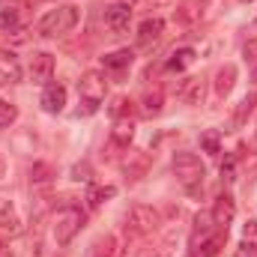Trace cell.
I'll return each mask as SVG.
<instances>
[{
  "label": "cell",
  "mask_w": 257,
  "mask_h": 257,
  "mask_svg": "<svg viewBox=\"0 0 257 257\" xmlns=\"http://www.w3.org/2000/svg\"><path fill=\"white\" fill-rule=\"evenodd\" d=\"M78 9L72 6V3H60V6H54V9H48L42 18H39V24H36V30H39V36H45V39H54V36H66V33H72L75 30V24H78Z\"/></svg>",
  "instance_id": "1"
},
{
  "label": "cell",
  "mask_w": 257,
  "mask_h": 257,
  "mask_svg": "<svg viewBox=\"0 0 257 257\" xmlns=\"http://www.w3.org/2000/svg\"><path fill=\"white\" fill-rule=\"evenodd\" d=\"M105 102V78L99 72H87L78 81V117H93Z\"/></svg>",
  "instance_id": "2"
},
{
  "label": "cell",
  "mask_w": 257,
  "mask_h": 257,
  "mask_svg": "<svg viewBox=\"0 0 257 257\" xmlns=\"http://www.w3.org/2000/svg\"><path fill=\"white\" fill-rule=\"evenodd\" d=\"M174 174H177L180 186L189 194H197L203 189L206 168H203L200 156H194V153H177V156H174Z\"/></svg>",
  "instance_id": "3"
},
{
  "label": "cell",
  "mask_w": 257,
  "mask_h": 257,
  "mask_svg": "<svg viewBox=\"0 0 257 257\" xmlns=\"http://www.w3.org/2000/svg\"><path fill=\"white\" fill-rule=\"evenodd\" d=\"M81 227H84V212H81V206L63 203V206L57 209V215H54V242H57L60 248L69 245V242L78 236Z\"/></svg>",
  "instance_id": "4"
},
{
  "label": "cell",
  "mask_w": 257,
  "mask_h": 257,
  "mask_svg": "<svg viewBox=\"0 0 257 257\" xmlns=\"http://www.w3.org/2000/svg\"><path fill=\"white\" fill-rule=\"evenodd\" d=\"M162 224V212L153 209L150 203H135L128 206L126 212V230H132L135 236H147V233H156Z\"/></svg>",
  "instance_id": "5"
},
{
  "label": "cell",
  "mask_w": 257,
  "mask_h": 257,
  "mask_svg": "<svg viewBox=\"0 0 257 257\" xmlns=\"http://www.w3.org/2000/svg\"><path fill=\"white\" fill-rule=\"evenodd\" d=\"M27 75H30V81H33V84L48 87V84H51V78H54V57H51L48 51H33L30 66H27Z\"/></svg>",
  "instance_id": "6"
},
{
  "label": "cell",
  "mask_w": 257,
  "mask_h": 257,
  "mask_svg": "<svg viewBox=\"0 0 257 257\" xmlns=\"http://www.w3.org/2000/svg\"><path fill=\"white\" fill-rule=\"evenodd\" d=\"M212 224L218 227V230H227L230 227V221H233V215H236V203H233V197L224 192L215 197V203H212Z\"/></svg>",
  "instance_id": "7"
},
{
  "label": "cell",
  "mask_w": 257,
  "mask_h": 257,
  "mask_svg": "<svg viewBox=\"0 0 257 257\" xmlns=\"http://www.w3.org/2000/svg\"><path fill=\"white\" fill-rule=\"evenodd\" d=\"M128 21H132V9L126 3H114L105 9V27L114 33V36H123L128 30Z\"/></svg>",
  "instance_id": "8"
},
{
  "label": "cell",
  "mask_w": 257,
  "mask_h": 257,
  "mask_svg": "<svg viewBox=\"0 0 257 257\" xmlns=\"http://www.w3.org/2000/svg\"><path fill=\"white\" fill-rule=\"evenodd\" d=\"M132 141H135V120H132V117L114 120L111 138H108V147H111V150H128Z\"/></svg>",
  "instance_id": "9"
},
{
  "label": "cell",
  "mask_w": 257,
  "mask_h": 257,
  "mask_svg": "<svg viewBox=\"0 0 257 257\" xmlns=\"http://www.w3.org/2000/svg\"><path fill=\"white\" fill-rule=\"evenodd\" d=\"M162 33H165V21L162 18H147L138 27V45L141 48H150V45H156L162 39Z\"/></svg>",
  "instance_id": "10"
},
{
  "label": "cell",
  "mask_w": 257,
  "mask_h": 257,
  "mask_svg": "<svg viewBox=\"0 0 257 257\" xmlns=\"http://www.w3.org/2000/svg\"><path fill=\"white\" fill-rule=\"evenodd\" d=\"M0 230L9 233V236H15V233L24 230V221H21V215H18V209H15L12 200H3L0 203Z\"/></svg>",
  "instance_id": "11"
},
{
  "label": "cell",
  "mask_w": 257,
  "mask_h": 257,
  "mask_svg": "<svg viewBox=\"0 0 257 257\" xmlns=\"http://www.w3.org/2000/svg\"><path fill=\"white\" fill-rule=\"evenodd\" d=\"M39 102H42V108H45L48 114H60L66 108V87L51 81V84L42 90V99H39Z\"/></svg>",
  "instance_id": "12"
},
{
  "label": "cell",
  "mask_w": 257,
  "mask_h": 257,
  "mask_svg": "<svg viewBox=\"0 0 257 257\" xmlns=\"http://www.w3.org/2000/svg\"><path fill=\"white\" fill-rule=\"evenodd\" d=\"M126 162H123V171L128 174V180H141L147 171H150V153H141V150H126Z\"/></svg>",
  "instance_id": "13"
},
{
  "label": "cell",
  "mask_w": 257,
  "mask_h": 257,
  "mask_svg": "<svg viewBox=\"0 0 257 257\" xmlns=\"http://www.w3.org/2000/svg\"><path fill=\"white\" fill-rule=\"evenodd\" d=\"M21 81V63L12 51H0V87Z\"/></svg>",
  "instance_id": "14"
},
{
  "label": "cell",
  "mask_w": 257,
  "mask_h": 257,
  "mask_svg": "<svg viewBox=\"0 0 257 257\" xmlns=\"http://www.w3.org/2000/svg\"><path fill=\"white\" fill-rule=\"evenodd\" d=\"M90 257H123V248L114 233H105L90 245Z\"/></svg>",
  "instance_id": "15"
},
{
  "label": "cell",
  "mask_w": 257,
  "mask_h": 257,
  "mask_svg": "<svg viewBox=\"0 0 257 257\" xmlns=\"http://www.w3.org/2000/svg\"><path fill=\"white\" fill-rule=\"evenodd\" d=\"M224 239H227V230H215V233H212L203 245L189 248V254H186V257H218L221 245H224Z\"/></svg>",
  "instance_id": "16"
},
{
  "label": "cell",
  "mask_w": 257,
  "mask_h": 257,
  "mask_svg": "<svg viewBox=\"0 0 257 257\" xmlns=\"http://www.w3.org/2000/svg\"><path fill=\"white\" fill-rule=\"evenodd\" d=\"M233 84H236V66L224 63L218 72H215V84H212V87H215V96H218V99H224V96L233 90Z\"/></svg>",
  "instance_id": "17"
},
{
  "label": "cell",
  "mask_w": 257,
  "mask_h": 257,
  "mask_svg": "<svg viewBox=\"0 0 257 257\" xmlns=\"http://www.w3.org/2000/svg\"><path fill=\"white\" fill-rule=\"evenodd\" d=\"M200 15H203V0H183L180 9L174 12V18L180 24H194V21H200Z\"/></svg>",
  "instance_id": "18"
},
{
  "label": "cell",
  "mask_w": 257,
  "mask_h": 257,
  "mask_svg": "<svg viewBox=\"0 0 257 257\" xmlns=\"http://www.w3.org/2000/svg\"><path fill=\"white\" fill-rule=\"evenodd\" d=\"M180 99L186 105H203V81L200 78H186L183 90H180Z\"/></svg>",
  "instance_id": "19"
},
{
  "label": "cell",
  "mask_w": 257,
  "mask_h": 257,
  "mask_svg": "<svg viewBox=\"0 0 257 257\" xmlns=\"http://www.w3.org/2000/svg\"><path fill=\"white\" fill-rule=\"evenodd\" d=\"M132 60H135V54H132L128 48H123V51H111V54H105V57H102L105 69H111V72H123V69H128Z\"/></svg>",
  "instance_id": "20"
},
{
  "label": "cell",
  "mask_w": 257,
  "mask_h": 257,
  "mask_svg": "<svg viewBox=\"0 0 257 257\" xmlns=\"http://www.w3.org/2000/svg\"><path fill=\"white\" fill-rule=\"evenodd\" d=\"M114 194H117L114 186H90V189H87V206H90V209H99V206L108 203Z\"/></svg>",
  "instance_id": "21"
},
{
  "label": "cell",
  "mask_w": 257,
  "mask_h": 257,
  "mask_svg": "<svg viewBox=\"0 0 257 257\" xmlns=\"http://www.w3.org/2000/svg\"><path fill=\"white\" fill-rule=\"evenodd\" d=\"M162 90H147L144 93V99H141V111L147 114V117H159L162 114Z\"/></svg>",
  "instance_id": "22"
},
{
  "label": "cell",
  "mask_w": 257,
  "mask_h": 257,
  "mask_svg": "<svg viewBox=\"0 0 257 257\" xmlns=\"http://www.w3.org/2000/svg\"><path fill=\"white\" fill-rule=\"evenodd\" d=\"M257 105V93H248L242 102H239V108H236V114H233V128H242L245 126V120L251 117V111H254Z\"/></svg>",
  "instance_id": "23"
},
{
  "label": "cell",
  "mask_w": 257,
  "mask_h": 257,
  "mask_svg": "<svg viewBox=\"0 0 257 257\" xmlns=\"http://www.w3.org/2000/svg\"><path fill=\"white\" fill-rule=\"evenodd\" d=\"M194 63V48H180V51H174L171 54V60H168V72H183L186 66Z\"/></svg>",
  "instance_id": "24"
},
{
  "label": "cell",
  "mask_w": 257,
  "mask_h": 257,
  "mask_svg": "<svg viewBox=\"0 0 257 257\" xmlns=\"http://www.w3.org/2000/svg\"><path fill=\"white\" fill-rule=\"evenodd\" d=\"M51 165H45V162H36L33 168H30V183L33 186H48L51 183Z\"/></svg>",
  "instance_id": "25"
},
{
  "label": "cell",
  "mask_w": 257,
  "mask_h": 257,
  "mask_svg": "<svg viewBox=\"0 0 257 257\" xmlns=\"http://www.w3.org/2000/svg\"><path fill=\"white\" fill-rule=\"evenodd\" d=\"M108 111H111V117H114V120H123V117H132V114H135V102L126 99V96H117V99H114V105H111Z\"/></svg>",
  "instance_id": "26"
},
{
  "label": "cell",
  "mask_w": 257,
  "mask_h": 257,
  "mask_svg": "<svg viewBox=\"0 0 257 257\" xmlns=\"http://www.w3.org/2000/svg\"><path fill=\"white\" fill-rule=\"evenodd\" d=\"M15 27H18V9H15V6H3V9H0V30L9 33V30H15Z\"/></svg>",
  "instance_id": "27"
},
{
  "label": "cell",
  "mask_w": 257,
  "mask_h": 257,
  "mask_svg": "<svg viewBox=\"0 0 257 257\" xmlns=\"http://www.w3.org/2000/svg\"><path fill=\"white\" fill-rule=\"evenodd\" d=\"M15 120H18V108L12 102H3L0 99V128H9Z\"/></svg>",
  "instance_id": "28"
},
{
  "label": "cell",
  "mask_w": 257,
  "mask_h": 257,
  "mask_svg": "<svg viewBox=\"0 0 257 257\" xmlns=\"http://www.w3.org/2000/svg\"><path fill=\"white\" fill-rule=\"evenodd\" d=\"M200 147H203L206 153H212V156L221 153V138H218V132H212V128L203 132V135H200Z\"/></svg>",
  "instance_id": "29"
},
{
  "label": "cell",
  "mask_w": 257,
  "mask_h": 257,
  "mask_svg": "<svg viewBox=\"0 0 257 257\" xmlns=\"http://www.w3.org/2000/svg\"><path fill=\"white\" fill-rule=\"evenodd\" d=\"M242 57H245V63L248 66H257V36L242 45Z\"/></svg>",
  "instance_id": "30"
},
{
  "label": "cell",
  "mask_w": 257,
  "mask_h": 257,
  "mask_svg": "<svg viewBox=\"0 0 257 257\" xmlns=\"http://www.w3.org/2000/svg\"><path fill=\"white\" fill-rule=\"evenodd\" d=\"M236 257H257V242L254 239H242L236 245Z\"/></svg>",
  "instance_id": "31"
},
{
  "label": "cell",
  "mask_w": 257,
  "mask_h": 257,
  "mask_svg": "<svg viewBox=\"0 0 257 257\" xmlns=\"http://www.w3.org/2000/svg\"><path fill=\"white\" fill-rule=\"evenodd\" d=\"M174 242H177V236H174V233H168V239L156 248V254H150V257H171V251H174Z\"/></svg>",
  "instance_id": "32"
},
{
  "label": "cell",
  "mask_w": 257,
  "mask_h": 257,
  "mask_svg": "<svg viewBox=\"0 0 257 257\" xmlns=\"http://www.w3.org/2000/svg\"><path fill=\"white\" fill-rule=\"evenodd\" d=\"M233 174H236V162H233V159H227V162L221 165V180H224V183H233V180H236Z\"/></svg>",
  "instance_id": "33"
},
{
  "label": "cell",
  "mask_w": 257,
  "mask_h": 257,
  "mask_svg": "<svg viewBox=\"0 0 257 257\" xmlns=\"http://www.w3.org/2000/svg\"><path fill=\"white\" fill-rule=\"evenodd\" d=\"M242 239H254L257 242V218L245 221V227H242Z\"/></svg>",
  "instance_id": "34"
},
{
  "label": "cell",
  "mask_w": 257,
  "mask_h": 257,
  "mask_svg": "<svg viewBox=\"0 0 257 257\" xmlns=\"http://www.w3.org/2000/svg\"><path fill=\"white\" fill-rule=\"evenodd\" d=\"M72 174H75V180H84V183H90V168H87V165H78Z\"/></svg>",
  "instance_id": "35"
},
{
  "label": "cell",
  "mask_w": 257,
  "mask_h": 257,
  "mask_svg": "<svg viewBox=\"0 0 257 257\" xmlns=\"http://www.w3.org/2000/svg\"><path fill=\"white\" fill-rule=\"evenodd\" d=\"M242 3H251V0H242Z\"/></svg>",
  "instance_id": "36"
}]
</instances>
